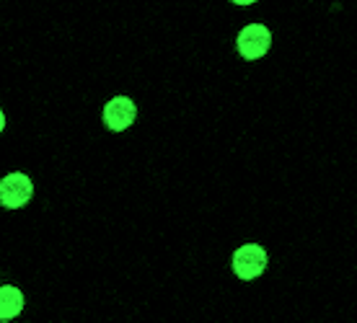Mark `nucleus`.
<instances>
[{
	"label": "nucleus",
	"mask_w": 357,
	"mask_h": 323,
	"mask_svg": "<svg viewBox=\"0 0 357 323\" xmlns=\"http://www.w3.org/2000/svg\"><path fill=\"white\" fill-rule=\"evenodd\" d=\"M34 191L36 184L26 171H10L0 179V207L8 212H18L31 205Z\"/></svg>",
	"instance_id": "1"
},
{
	"label": "nucleus",
	"mask_w": 357,
	"mask_h": 323,
	"mask_svg": "<svg viewBox=\"0 0 357 323\" xmlns=\"http://www.w3.org/2000/svg\"><path fill=\"white\" fill-rule=\"evenodd\" d=\"M135 119H137V104L127 96H112L101 111V122L109 132H125L127 127L135 125Z\"/></svg>",
	"instance_id": "2"
},
{
	"label": "nucleus",
	"mask_w": 357,
	"mask_h": 323,
	"mask_svg": "<svg viewBox=\"0 0 357 323\" xmlns=\"http://www.w3.org/2000/svg\"><path fill=\"white\" fill-rule=\"evenodd\" d=\"M267 269V251L257 243H246L233 253V271L238 279H257L261 271Z\"/></svg>",
	"instance_id": "3"
},
{
	"label": "nucleus",
	"mask_w": 357,
	"mask_h": 323,
	"mask_svg": "<svg viewBox=\"0 0 357 323\" xmlns=\"http://www.w3.org/2000/svg\"><path fill=\"white\" fill-rule=\"evenodd\" d=\"M238 54H241L243 60H261L264 54L269 52V45H272V34H269V29L264 24H249V26L243 29L241 34H238Z\"/></svg>",
	"instance_id": "4"
},
{
	"label": "nucleus",
	"mask_w": 357,
	"mask_h": 323,
	"mask_svg": "<svg viewBox=\"0 0 357 323\" xmlns=\"http://www.w3.org/2000/svg\"><path fill=\"white\" fill-rule=\"evenodd\" d=\"M26 310V292L18 285H0V323H16Z\"/></svg>",
	"instance_id": "5"
},
{
	"label": "nucleus",
	"mask_w": 357,
	"mask_h": 323,
	"mask_svg": "<svg viewBox=\"0 0 357 323\" xmlns=\"http://www.w3.org/2000/svg\"><path fill=\"white\" fill-rule=\"evenodd\" d=\"M6 127H8V117H6V111H3V107H0V135L6 132Z\"/></svg>",
	"instance_id": "6"
}]
</instances>
